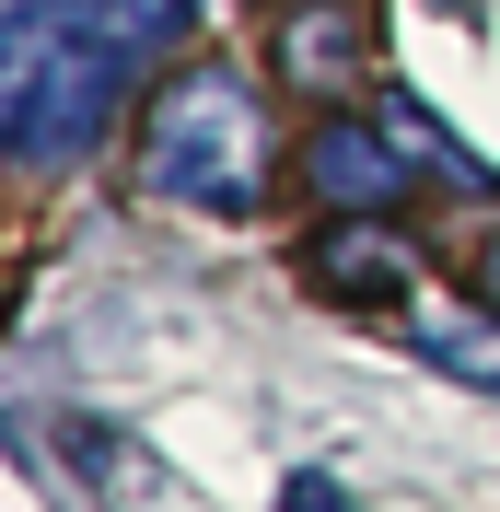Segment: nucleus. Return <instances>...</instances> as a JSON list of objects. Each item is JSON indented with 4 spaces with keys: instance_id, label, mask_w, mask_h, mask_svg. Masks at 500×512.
I'll use <instances>...</instances> for the list:
<instances>
[{
    "instance_id": "obj_1",
    "label": "nucleus",
    "mask_w": 500,
    "mask_h": 512,
    "mask_svg": "<svg viewBox=\"0 0 500 512\" xmlns=\"http://www.w3.org/2000/svg\"><path fill=\"white\" fill-rule=\"evenodd\" d=\"M128 70L105 35H82L70 12H47V0H12L0 12V152L24 163V175H59V163H82L105 140V117H117Z\"/></svg>"
},
{
    "instance_id": "obj_2",
    "label": "nucleus",
    "mask_w": 500,
    "mask_h": 512,
    "mask_svg": "<svg viewBox=\"0 0 500 512\" xmlns=\"http://www.w3.org/2000/svg\"><path fill=\"white\" fill-rule=\"evenodd\" d=\"M140 187L175 198V210H210V222H245L268 198L256 82H233V70H163L152 105H140Z\"/></svg>"
},
{
    "instance_id": "obj_3",
    "label": "nucleus",
    "mask_w": 500,
    "mask_h": 512,
    "mask_svg": "<svg viewBox=\"0 0 500 512\" xmlns=\"http://www.w3.org/2000/svg\"><path fill=\"white\" fill-rule=\"evenodd\" d=\"M303 280L326 303H419V245L396 233V210H338L303 245Z\"/></svg>"
},
{
    "instance_id": "obj_4",
    "label": "nucleus",
    "mask_w": 500,
    "mask_h": 512,
    "mask_svg": "<svg viewBox=\"0 0 500 512\" xmlns=\"http://www.w3.org/2000/svg\"><path fill=\"white\" fill-rule=\"evenodd\" d=\"M303 187L326 198V210H396V198H407L396 128H361V117H314V140H303Z\"/></svg>"
},
{
    "instance_id": "obj_5",
    "label": "nucleus",
    "mask_w": 500,
    "mask_h": 512,
    "mask_svg": "<svg viewBox=\"0 0 500 512\" xmlns=\"http://www.w3.org/2000/svg\"><path fill=\"white\" fill-rule=\"evenodd\" d=\"M280 70L291 82H361L373 70V24H361V0H291L280 12Z\"/></svg>"
},
{
    "instance_id": "obj_6",
    "label": "nucleus",
    "mask_w": 500,
    "mask_h": 512,
    "mask_svg": "<svg viewBox=\"0 0 500 512\" xmlns=\"http://www.w3.org/2000/svg\"><path fill=\"white\" fill-rule=\"evenodd\" d=\"M407 315V350L431 361V373H454V384H489L500 396V303H396Z\"/></svg>"
},
{
    "instance_id": "obj_7",
    "label": "nucleus",
    "mask_w": 500,
    "mask_h": 512,
    "mask_svg": "<svg viewBox=\"0 0 500 512\" xmlns=\"http://www.w3.org/2000/svg\"><path fill=\"white\" fill-rule=\"evenodd\" d=\"M47 12H70L82 35H105L117 59H163V47L198 24V0H47Z\"/></svg>"
},
{
    "instance_id": "obj_8",
    "label": "nucleus",
    "mask_w": 500,
    "mask_h": 512,
    "mask_svg": "<svg viewBox=\"0 0 500 512\" xmlns=\"http://www.w3.org/2000/svg\"><path fill=\"white\" fill-rule=\"evenodd\" d=\"M384 128H396V152H407V163H431L442 187H489V163H477V152H466V140H454V128H442V117H419V105H407V94L384 105Z\"/></svg>"
},
{
    "instance_id": "obj_9",
    "label": "nucleus",
    "mask_w": 500,
    "mask_h": 512,
    "mask_svg": "<svg viewBox=\"0 0 500 512\" xmlns=\"http://www.w3.org/2000/svg\"><path fill=\"white\" fill-rule=\"evenodd\" d=\"M291 512H349V489H326V478H291Z\"/></svg>"
},
{
    "instance_id": "obj_10",
    "label": "nucleus",
    "mask_w": 500,
    "mask_h": 512,
    "mask_svg": "<svg viewBox=\"0 0 500 512\" xmlns=\"http://www.w3.org/2000/svg\"><path fill=\"white\" fill-rule=\"evenodd\" d=\"M477 303H500V233L477 245Z\"/></svg>"
}]
</instances>
